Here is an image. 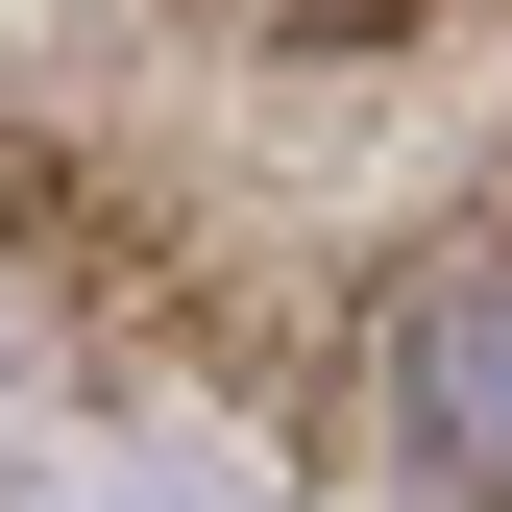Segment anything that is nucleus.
<instances>
[{
  "label": "nucleus",
  "mask_w": 512,
  "mask_h": 512,
  "mask_svg": "<svg viewBox=\"0 0 512 512\" xmlns=\"http://www.w3.org/2000/svg\"><path fill=\"white\" fill-rule=\"evenodd\" d=\"M366 415H391V488H415V512H512V220H464V244L391 269Z\"/></svg>",
  "instance_id": "f257e3e1"
}]
</instances>
